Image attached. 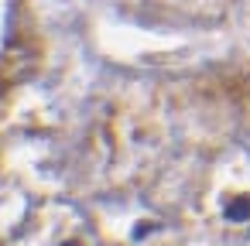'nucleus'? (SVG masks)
<instances>
[{
  "instance_id": "obj_2",
  "label": "nucleus",
  "mask_w": 250,
  "mask_h": 246,
  "mask_svg": "<svg viewBox=\"0 0 250 246\" xmlns=\"http://www.w3.org/2000/svg\"><path fill=\"white\" fill-rule=\"evenodd\" d=\"M65 246H83V243H76V239H72V243H65Z\"/></svg>"
},
{
  "instance_id": "obj_1",
  "label": "nucleus",
  "mask_w": 250,
  "mask_h": 246,
  "mask_svg": "<svg viewBox=\"0 0 250 246\" xmlns=\"http://www.w3.org/2000/svg\"><path fill=\"white\" fill-rule=\"evenodd\" d=\"M226 219H229V222H250V198H247V195H236V198L226 205Z\"/></svg>"
}]
</instances>
